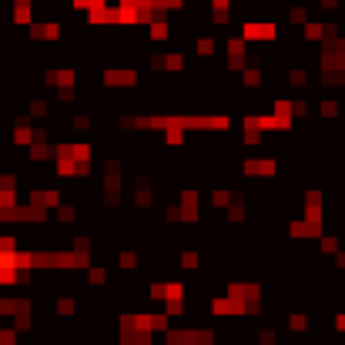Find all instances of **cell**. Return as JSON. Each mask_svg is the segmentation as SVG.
I'll return each mask as SVG.
<instances>
[{"instance_id": "2", "label": "cell", "mask_w": 345, "mask_h": 345, "mask_svg": "<svg viewBox=\"0 0 345 345\" xmlns=\"http://www.w3.org/2000/svg\"><path fill=\"white\" fill-rule=\"evenodd\" d=\"M151 37L154 40H164V37H168V24H154L151 27Z\"/></svg>"}, {"instance_id": "1", "label": "cell", "mask_w": 345, "mask_h": 345, "mask_svg": "<svg viewBox=\"0 0 345 345\" xmlns=\"http://www.w3.org/2000/svg\"><path fill=\"white\" fill-rule=\"evenodd\" d=\"M245 171H248V175H272V161H248V164H245Z\"/></svg>"}, {"instance_id": "4", "label": "cell", "mask_w": 345, "mask_h": 345, "mask_svg": "<svg viewBox=\"0 0 345 345\" xmlns=\"http://www.w3.org/2000/svg\"><path fill=\"white\" fill-rule=\"evenodd\" d=\"M211 201H215V205H228V194L225 191H215V194H211Z\"/></svg>"}, {"instance_id": "3", "label": "cell", "mask_w": 345, "mask_h": 345, "mask_svg": "<svg viewBox=\"0 0 345 345\" xmlns=\"http://www.w3.org/2000/svg\"><path fill=\"white\" fill-rule=\"evenodd\" d=\"M181 262H185L188 268H194V265H198V255H194V251H185V255H181Z\"/></svg>"}]
</instances>
